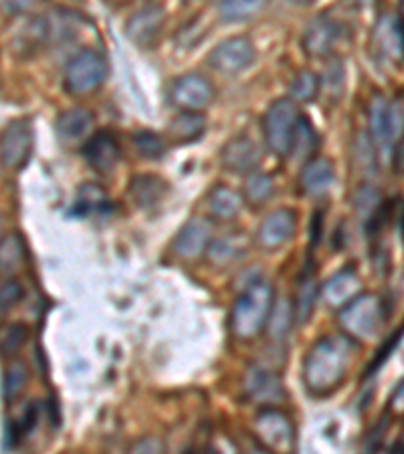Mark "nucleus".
<instances>
[{"instance_id": "obj_18", "label": "nucleus", "mask_w": 404, "mask_h": 454, "mask_svg": "<svg viewBox=\"0 0 404 454\" xmlns=\"http://www.w3.org/2000/svg\"><path fill=\"white\" fill-rule=\"evenodd\" d=\"M362 289V283H360L358 273L352 267H346L329 279L321 289V297L328 307L332 309H342L344 305L350 303L352 299L358 297Z\"/></svg>"}, {"instance_id": "obj_27", "label": "nucleus", "mask_w": 404, "mask_h": 454, "mask_svg": "<svg viewBox=\"0 0 404 454\" xmlns=\"http://www.w3.org/2000/svg\"><path fill=\"white\" fill-rule=\"evenodd\" d=\"M104 208L106 210L109 208L106 190L95 184H87L79 190L77 202L71 210L75 216H87V215H93V212H104Z\"/></svg>"}, {"instance_id": "obj_29", "label": "nucleus", "mask_w": 404, "mask_h": 454, "mask_svg": "<svg viewBox=\"0 0 404 454\" xmlns=\"http://www.w3.org/2000/svg\"><path fill=\"white\" fill-rule=\"evenodd\" d=\"M321 90V79L318 73L313 71H301L299 75L293 79L291 83V99L297 104H312L313 99H318Z\"/></svg>"}, {"instance_id": "obj_16", "label": "nucleus", "mask_w": 404, "mask_h": 454, "mask_svg": "<svg viewBox=\"0 0 404 454\" xmlns=\"http://www.w3.org/2000/svg\"><path fill=\"white\" fill-rule=\"evenodd\" d=\"M120 142L112 131H98L83 145V156L95 172L109 174L120 162Z\"/></svg>"}, {"instance_id": "obj_5", "label": "nucleus", "mask_w": 404, "mask_h": 454, "mask_svg": "<svg viewBox=\"0 0 404 454\" xmlns=\"http://www.w3.org/2000/svg\"><path fill=\"white\" fill-rule=\"evenodd\" d=\"M107 77V63L98 51L83 49L69 59L65 67L63 83L69 95H90L104 85Z\"/></svg>"}, {"instance_id": "obj_38", "label": "nucleus", "mask_w": 404, "mask_h": 454, "mask_svg": "<svg viewBox=\"0 0 404 454\" xmlns=\"http://www.w3.org/2000/svg\"><path fill=\"white\" fill-rule=\"evenodd\" d=\"M391 410L394 414H404V380H400L391 396Z\"/></svg>"}, {"instance_id": "obj_24", "label": "nucleus", "mask_w": 404, "mask_h": 454, "mask_svg": "<svg viewBox=\"0 0 404 454\" xmlns=\"http://www.w3.org/2000/svg\"><path fill=\"white\" fill-rule=\"evenodd\" d=\"M242 204H245V196L239 194L237 190L229 186H217L209 194L207 208L218 221H233V218L239 216Z\"/></svg>"}, {"instance_id": "obj_1", "label": "nucleus", "mask_w": 404, "mask_h": 454, "mask_svg": "<svg viewBox=\"0 0 404 454\" xmlns=\"http://www.w3.org/2000/svg\"><path fill=\"white\" fill-rule=\"evenodd\" d=\"M356 343L350 335H328L313 343L304 362V384L313 396H328L346 380Z\"/></svg>"}, {"instance_id": "obj_33", "label": "nucleus", "mask_w": 404, "mask_h": 454, "mask_svg": "<svg viewBox=\"0 0 404 454\" xmlns=\"http://www.w3.org/2000/svg\"><path fill=\"white\" fill-rule=\"evenodd\" d=\"M134 148L139 156L158 160L164 156L168 142L162 136L152 134V131H138V134L134 136Z\"/></svg>"}, {"instance_id": "obj_39", "label": "nucleus", "mask_w": 404, "mask_h": 454, "mask_svg": "<svg viewBox=\"0 0 404 454\" xmlns=\"http://www.w3.org/2000/svg\"><path fill=\"white\" fill-rule=\"evenodd\" d=\"M392 168L396 174L404 178V137L394 145V150H392Z\"/></svg>"}, {"instance_id": "obj_11", "label": "nucleus", "mask_w": 404, "mask_h": 454, "mask_svg": "<svg viewBox=\"0 0 404 454\" xmlns=\"http://www.w3.org/2000/svg\"><path fill=\"white\" fill-rule=\"evenodd\" d=\"M372 47L392 63L404 61V19L400 14H382L372 35Z\"/></svg>"}, {"instance_id": "obj_4", "label": "nucleus", "mask_w": 404, "mask_h": 454, "mask_svg": "<svg viewBox=\"0 0 404 454\" xmlns=\"http://www.w3.org/2000/svg\"><path fill=\"white\" fill-rule=\"evenodd\" d=\"M301 117L304 115L299 112L297 101L291 98L277 99L269 106L265 120H263V131H265L269 150L279 158L291 156L293 137H296Z\"/></svg>"}, {"instance_id": "obj_7", "label": "nucleus", "mask_w": 404, "mask_h": 454, "mask_svg": "<svg viewBox=\"0 0 404 454\" xmlns=\"http://www.w3.org/2000/svg\"><path fill=\"white\" fill-rule=\"evenodd\" d=\"M257 438L275 452L296 450V428L281 410H263L255 416Z\"/></svg>"}, {"instance_id": "obj_42", "label": "nucleus", "mask_w": 404, "mask_h": 454, "mask_svg": "<svg viewBox=\"0 0 404 454\" xmlns=\"http://www.w3.org/2000/svg\"><path fill=\"white\" fill-rule=\"evenodd\" d=\"M293 3H297V4H312V3H315V0H293Z\"/></svg>"}, {"instance_id": "obj_21", "label": "nucleus", "mask_w": 404, "mask_h": 454, "mask_svg": "<svg viewBox=\"0 0 404 454\" xmlns=\"http://www.w3.org/2000/svg\"><path fill=\"white\" fill-rule=\"evenodd\" d=\"M91 128H93L91 112H87V109H81V107H73V109H67V112H63L57 117V123H55L59 140L65 144L83 140V137L90 136Z\"/></svg>"}, {"instance_id": "obj_14", "label": "nucleus", "mask_w": 404, "mask_h": 454, "mask_svg": "<svg viewBox=\"0 0 404 454\" xmlns=\"http://www.w3.org/2000/svg\"><path fill=\"white\" fill-rule=\"evenodd\" d=\"M166 12L160 6H144L142 11L131 14L126 23V35L134 45L142 49H152L160 41L162 31H164Z\"/></svg>"}, {"instance_id": "obj_17", "label": "nucleus", "mask_w": 404, "mask_h": 454, "mask_svg": "<svg viewBox=\"0 0 404 454\" xmlns=\"http://www.w3.org/2000/svg\"><path fill=\"white\" fill-rule=\"evenodd\" d=\"M210 243L212 232L209 223L202 221V218H193L176 234L172 247L180 259H198L202 253L209 251Z\"/></svg>"}, {"instance_id": "obj_19", "label": "nucleus", "mask_w": 404, "mask_h": 454, "mask_svg": "<svg viewBox=\"0 0 404 454\" xmlns=\"http://www.w3.org/2000/svg\"><path fill=\"white\" fill-rule=\"evenodd\" d=\"M336 182V170L334 164L326 158H312L307 160L304 170L299 176L301 190L307 196H321L326 194Z\"/></svg>"}, {"instance_id": "obj_15", "label": "nucleus", "mask_w": 404, "mask_h": 454, "mask_svg": "<svg viewBox=\"0 0 404 454\" xmlns=\"http://www.w3.org/2000/svg\"><path fill=\"white\" fill-rule=\"evenodd\" d=\"M220 164L233 174H253L261 164V150L251 137L237 136L220 150Z\"/></svg>"}, {"instance_id": "obj_30", "label": "nucleus", "mask_w": 404, "mask_h": 454, "mask_svg": "<svg viewBox=\"0 0 404 454\" xmlns=\"http://www.w3.org/2000/svg\"><path fill=\"white\" fill-rule=\"evenodd\" d=\"M28 382V370L23 362H12L9 368L4 370L3 376V398L4 402H12L20 396Z\"/></svg>"}, {"instance_id": "obj_43", "label": "nucleus", "mask_w": 404, "mask_h": 454, "mask_svg": "<svg viewBox=\"0 0 404 454\" xmlns=\"http://www.w3.org/2000/svg\"><path fill=\"white\" fill-rule=\"evenodd\" d=\"M402 4H404V0H402Z\"/></svg>"}, {"instance_id": "obj_28", "label": "nucleus", "mask_w": 404, "mask_h": 454, "mask_svg": "<svg viewBox=\"0 0 404 454\" xmlns=\"http://www.w3.org/2000/svg\"><path fill=\"white\" fill-rule=\"evenodd\" d=\"M275 192V184L273 180H271V176L267 174H249L247 180H245V186H242V196H245V200L249 204H253V207H261V204H265L271 196Z\"/></svg>"}, {"instance_id": "obj_32", "label": "nucleus", "mask_w": 404, "mask_h": 454, "mask_svg": "<svg viewBox=\"0 0 404 454\" xmlns=\"http://www.w3.org/2000/svg\"><path fill=\"white\" fill-rule=\"evenodd\" d=\"M0 262H3L4 275H11L17 270L25 261V247L19 234H9L3 239V247H0Z\"/></svg>"}, {"instance_id": "obj_37", "label": "nucleus", "mask_w": 404, "mask_h": 454, "mask_svg": "<svg viewBox=\"0 0 404 454\" xmlns=\"http://www.w3.org/2000/svg\"><path fill=\"white\" fill-rule=\"evenodd\" d=\"M36 3H39V0H3V12L14 17V14L28 12Z\"/></svg>"}, {"instance_id": "obj_25", "label": "nucleus", "mask_w": 404, "mask_h": 454, "mask_svg": "<svg viewBox=\"0 0 404 454\" xmlns=\"http://www.w3.org/2000/svg\"><path fill=\"white\" fill-rule=\"evenodd\" d=\"M245 253H247L245 239L237 237V234H229V237L212 240L207 251L209 259L220 267L233 265L234 261H241L242 256H245Z\"/></svg>"}, {"instance_id": "obj_22", "label": "nucleus", "mask_w": 404, "mask_h": 454, "mask_svg": "<svg viewBox=\"0 0 404 454\" xmlns=\"http://www.w3.org/2000/svg\"><path fill=\"white\" fill-rule=\"evenodd\" d=\"M245 390L257 402H277L283 398V387L273 372L265 368L249 370L245 378Z\"/></svg>"}, {"instance_id": "obj_9", "label": "nucleus", "mask_w": 404, "mask_h": 454, "mask_svg": "<svg viewBox=\"0 0 404 454\" xmlns=\"http://www.w3.org/2000/svg\"><path fill=\"white\" fill-rule=\"evenodd\" d=\"M35 134L28 120H14L3 131L0 158L6 170H20L33 152Z\"/></svg>"}, {"instance_id": "obj_23", "label": "nucleus", "mask_w": 404, "mask_h": 454, "mask_svg": "<svg viewBox=\"0 0 404 454\" xmlns=\"http://www.w3.org/2000/svg\"><path fill=\"white\" fill-rule=\"evenodd\" d=\"M204 129H207V121H204L202 114L182 112L168 126V140L178 145L193 144L201 140L204 136Z\"/></svg>"}, {"instance_id": "obj_31", "label": "nucleus", "mask_w": 404, "mask_h": 454, "mask_svg": "<svg viewBox=\"0 0 404 454\" xmlns=\"http://www.w3.org/2000/svg\"><path fill=\"white\" fill-rule=\"evenodd\" d=\"M315 150H318V134H315L312 121L304 115V117H301L299 126H297L296 137H293L291 156H296L299 160H305V158H310Z\"/></svg>"}, {"instance_id": "obj_3", "label": "nucleus", "mask_w": 404, "mask_h": 454, "mask_svg": "<svg viewBox=\"0 0 404 454\" xmlns=\"http://www.w3.org/2000/svg\"><path fill=\"white\" fill-rule=\"evenodd\" d=\"M337 319L350 338L372 340L384 324V301L374 293H360L342 307Z\"/></svg>"}, {"instance_id": "obj_20", "label": "nucleus", "mask_w": 404, "mask_h": 454, "mask_svg": "<svg viewBox=\"0 0 404 454\" xmlns=\"http://www.w3.org/2000/svg\"><path fill=\"white\" fill-rule=\"evenodd\" d=\"M168 190L170 188H168V184L160 178V176L139 174L130 180L128 192L138 208L150 210L156 208L158 204L166 199Z\"/></svg>"}, {"instance_id": "obj_10", "label": "nucleus", "mask_w": 404, "mask_h": 454, "mask_svg": "<svg viewBox=\"0 0 404 454\" xmlns=\"http://www.w3.org/2000/svg\"><path fill=\"white\" fill-rule=\"evenodd\" d=\"M368 128H370V140L376 148L384 153L394 150V137L399 131V114L394 107L382 98V95H374L368 107Z\"/></svg>"}, {"instance_id": "obj_6", "label": "nucleus", "mask_w": 404, "mask_h": 454, "mask_svg": "<svg viewBox=\"0 0 404 454\" xmlns=\"http://www.w3.org/2000/svg\"><path fill=\"white\" fill-rule=\"evenodd\" d=\"M257 59V51L247 36H231L210 51L207 59L209 67L220 75L234 77L239 73L247 71Z\"/></svg>"}, {"instance_id": "obj_36", "label": "nucleus", "mask_w": 404, "mask_h": 454, "mask_svg": "<svg viewBox=\"0 0 404 454\" xmlns=\"http://www.w3.org/2000/svg\"><path fill=\"white\" fill-rule=\"evenodd\" d=\"M25 295L23 285H20L17 279H6L3 283V291H0V305H3V313L12 309L20 299Z\"/></svg>"}, {"instance_id": "obj_34", "label": "nucleus", "mask_w": 404, "mask_h": 454, "mask_svg": "<svg viewBox=\"0 0 404 454\" xmlns=\"http://www.w3.org/2000/svg\"><path fill=\"white\" fill-rule=\"evenodd\" d=\"M315 283L305 279L301 283L299 293H297V303H296V319L299 324H305L307 319H310V315L313 311V305H315Z\"/></svg>"}, {"instance_id": "obj_26", "label": "nucleus", "mask_w": 404, "mask_h": 454, "mask_svg": "<svg viewBox=\"0 0 404 454\" xmlns=\"http://www.w3.org/2000/svg\"><path fill=\"white\" fill-rule=\"evenodd\" d=\"M269 0H220L218 14L225 23H242L267 9Z\"/></svg>"}, {"instance_id": "obj_40", "label": "nucleus", "mask_w": 404, "mask_h": 454, "mask_svg": "<svg viewBox=\"0 0 404 454\" xmlns=\"http://www.w3.org/2000/svg\"><path fill=\"white\" fill-rule=\"evenodd\" d=\"M136 452H160L162 450V442L160 441H154V438H146V441L138 442L134 446Z\"/></svg>"}, {"instance_id": "obj_8", "label": "nucleus", "mask_w": 404, "mask_h": 454, "mask_svg": "<svg viewBox=\"0 0 404 454\" xmlns=\"http://www.w3.org/2000/svg\"><path fill=\"white\" fill-rule=\"evenodd\" d=\"M170 101L180 112L202 114L215 101V87L207 77L198 75V73H186V75L174 79Z\"/></svg>"}, {"instance_id": "obj_13", "label": "nucleus", "mask_w": 404, "mask_h": 454, "mask_svg": "<svg viewBox=\"0 0 404 454\" xmlns=\"http://www.w3.org/2000/svg\"><path fill=\"white\" fill-rule=\"evenodd\" d=\"M297 229V215L291 208H277L263 218L257 243L265 251H277L288 245Z\"/></svg>"}, {"instance_id": "obj_12", "label": "nucleus", "mask_w": 404, "mask_h": 454, "mask_svg": "<svg viewBox=\"0 0 404 454\" xmlns=\"http://www.w3.org/2000/svg\"><path fill=\"white\" fill-rule=\"evenodd\" d=\"M344 27L334 19L320 17L318 20L305 28L304 39H301V47H304L305 55L312 59H326L334 53L337 43L344 36Z\"/></svg>"}, {"instance_id": "obj_35", "label": "nucleus", "mask_w": 404, "mask_h": 454, "mask_svg": "<svg viewBox=\"0 0 404 454\" xmlns=\"http://www.w3.org/2000/svg\"><path fill=\"white\" fill-rule=\"evenodd\" d=\"M27 341V327L20 324H12L9 327H4L3 332V356L9 357L12 354L25 346Z\"/></svg>"}, {"instance_id": "obj_2", "label": "nucleus", "mask_w": 404, "mask_h": 454, "mask_svg": "<svg viewBox=\"0 0 404 454\" xmlns=\"http://www.w3.org/2000/svg\"><path fill=\"white\" fill-rule=\"evenodd\" d=\"M275 291L265 281H255L241 293L231 311V332L239 340H253L267 327L273 313Z\"/></svg>"}, {"instance_id": "obj_41", "label": "nucleus", "mask_w": 404, "mask_h": 454, "mask_svg": "<svg viewBox=\"0 0 404 454\" xmlns=\"http://www.w3.org/2000/svg\"><path fill=\"white\" fill-rule=\"evenodd\" d=\"M354 3L360 4V6H370V4L374 3V0H354Z\"/></svg>"}]
</instances>
